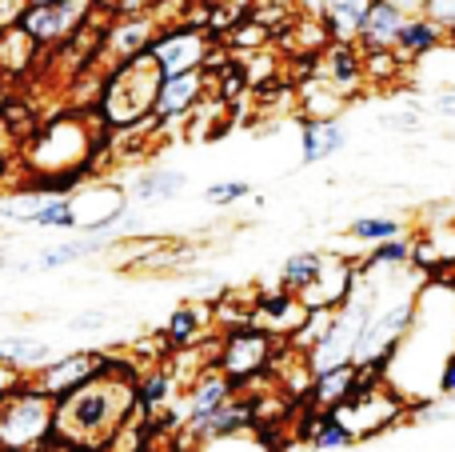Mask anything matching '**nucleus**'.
Wrapping results in <instances>:
<instances>
[{
	"label": "nucleus",
	"mask_w": 455,
	"mask_h": 452,
	"mask_svg": "<svg viewBox=\"0 0 455 452\" xmlns=\"http://www.w3.org/2000/svg\"><path fill=\"white\" fill-rule=\"evenodd\" d=\"M136 365L108 352L104 368L80 389L56 397L52 437L76 452H104L108 440L136 416Z\"/></svg>",
	"instance_id": "1"
},
{
	"label": "nucleus",
	"mask_w": 455,
	"mask_h": 452,
	"mask_svg": "<svg viewBox=\"0 0 455 452\" xmlns=\"http://www.w3.org/2000/svg\"><path fill=\"white\" fill-rule=\"evenodd\" d=\"M419 288H424V277H419L411 264L379 285L376 309H371L368 325H363L360 341H355V352H352L355 368H379V373H387L395 349L408 341L411 325H416Z\"/></svg>",
	"instance_id": "2"
},
{
	"label": "nucleus",
	"mask_w": 455,
	"mask_h": 452,
	"mask_svg": "<svg viewBox=\"0 0 455 452\" xmlns=\"http://www.w3.org/2000/svg\"><path fill=\"white\" fill-rule=\"evenodd\" d=\"M160 69L148 52L140 56H128V61L108 64L100 80V93H96V125L104 128V136H116L128 133V128L144 125L152 117V104H156L160 93Z\"/></svg>",
	"instance_id": "3"
},
{
	"label": "nucleus",
	"mask_w": 455,
	"mask_h": 452,
	"mask_svg": "<svg viewBox=\"0 0 455 452\" xmlns=\"http://www.w3.org/2000/svg\"><path fill=\"white\" fill-rule=\"evenodd\" d=\"M52 408L56 400L28 384V376L0 392V452H32L52 440Z\"/></svg>",
	"instance_id": "4"
},
{
	"label": "nucleus",
	"mask_w": 455,
	"mask_h": 452,
	"mask_svg": "<svg viewBox=\"0 0 455 452\" xmlns=\"http://www.w3.org/2000/svg\"><path fill=\"white\" fill-rule=\"evenodd\" d=\"M275 349H280V341H272L267 333H259V328H251V325L224 328L220 344H216L212 365L220 368L235 389H240V384H248V381H256V376L272 373Z\"/></svg>",
	"instance_id": "5"
},
{
	"label": "nucleus",
	"mask_w": 455,
	"mask_h": 452,
	"mask_svg": "<svg viewBox=\"0 0 455 452\" xmlns=\"http://www.w3.org/2000/svg\"><path fill=\"white\" fill-rule=\"evenodd\" d=\"M216 48V36L200 24H188V20H176V24H164V28L152 36L148 44V56L156 61L160 77H180V72H200L208 61V52Z\"/></svg>",
	"instance_id": "6"
},
{
	"label": "nucleus",
	"mask_w": 455,
	"mask_h": 452,
	"mask_svg": "<svg viewBox=\"0 0 455 452\" xmlns=\"http://www.w3.org/2000/svg\"><path fill=\"white\" fill-rule=\"evenodd\" d=\"M96 16V0H64V4H24L16 24L32 36V44L44 48H60L84 28Z\"/></svg>",
	"instance_id": "7"
},
{
	"label": "nucleus",
	"mask_w": 455,
	"mask_h": 452,
	"mask_svg": "<svg viewBox=\"0 0 455 452\" xmlns=\"http://www.w3.org/2000/svg\"><path fill=\"white\" fill-rule=\"evenodd\" d=\"M104 360H108V352L100 349H76V352H56L48 365L32 368L28 373V384H36L40 392H48V397H64V392L80 389L84 381H92L96 373L104 368Z\"/></svg>",
	"instance_id": "8"
},
{
	"label": "nucleus",
	"mask_w": 455,
	"mask_h": 452,
	"mask_svg": "<svg viewBox=\"0 0 455 452\" xmlns=\"http://www.w3.org/2000/svg\"><path fill=\"white\" fill-rule=\"evenodd\" d=\"M212 93V77L204 69L200 72H180V77H164L160 80V93H156V104H152V120L160 128L168 125H184L200 104L208 101Z\"/></svg>",
	"instance_id": "9"
},
{
	"label": "nucleus",
	"mask_w": 455,
	"mask_h": 452,
	"mask_svg": "<svg viewBox=\"0 0 455 452\" xmlns=\"http://www.w3.org/2000/svg\"><path fill=\"white\" fill-rule=\"evenodd\" d=\"M156 32H160V20L152 12L112 16V20L104 24V36H100V61L116 64V61H128V56L148 52Z\"/></svg>",
	"instance_id": "10"
},
{
	"label": "nucleus",
	"mask_w": 455,
	"mask_h": 452,
	"mask_svg": "<svg viewBox=\"0 0 455 452\" xmlns=\"http://www.w3.org/2000/svg\"><path fill=\"white\" fill-rule=\"evenodd\" d=\"M304 317H307V309L296 293H288V288H272V293H259L256 301H251L248 325L259 328V333H267L272 341H288V336L304 325Z\"/></svg>",
	"instance_id": "11"
},
{
	"label": "nucleus",
	"mask_w": 455,
	"mask_h": 452,
	"mask_svg": "<svg viewBox=\"0 0 455 452\" xmlns=\"http://www.w3.org/2000/svg\"><path fill=\"white\" fill-rule=\"evenodd\" d=\"M116 237H72V240H60V245H48L40 248V253H32L28 261H12V272L16 277H44V272H60L68 269V264L84 261V256H96L104 253V248L112 245Z\"/></svg>",
	"instance_id": "12"
},
{
	"label": "nucleus",
	"mask_w": 455,
	"mask_h": 452,
	"mask_svg": "<svg viewBox=\"0 0 455 452\" xmlns=\"http://www.w3.org/2000/svg\"><path fill=\"white\" fill-rule=\"evenodd\" d=\"M235 384L228 381V376L220 373L216 365H208V368H200L196 376L188 381V389H184V408H180V429H188V424H196V421H204L208 413H216L220 405H228V400L235 397ZM176 429V432H180Z\"/></svg>",
	"instance_id": "13"
},
{
	"label": "nucleus",
	"mask_w": 455,
	"mask_h": 452,
	"mask_svg": "<svg viewBox=\"0 0 455 452\" xmlns=\"http://www.w3.org/2000/svg\"><path fill=\"white\" fill-rule=\"evenodd\" d=\"M352 285H355V261L323 253V264H320V272H315V280L296 296L304 301V309H339V304L347 301V293H352Z\"/></svg>",
	"instance_id": "14"
},
{
	"label": "nucleus",
	"mask_w": 455,
	"mask_h": 452,
	"mask_svg": "<svg viewBox=\"0 0 455 452\" xmlns=\"http://www.w3.org/2000/svg\"><path fill=\"white\" fill-rule=\"evenodd\" d=\"M312 77H320L323 85H331L336 93H344L352 101L363 88V56L355 44H339V40H328L320 56L312 64Z\"/></svg>",
	"instance_id": "15"
},
{
	"label": "nucleus",
	"mask_w": 455,
	"mask_h": 452,
	"mask_svg": "<svg viewBox=\"0 0 455 452\" xmlns=\"http://www.w3.org/2000/svg\"><path fill=\"white\" fill-rule=\"evenodd\" d=\"M184 189H188V173L156 165V168H144V173L132 181V189H128V205L140 208V213H148V208L172 205Z\"/></svg>",
	"instance_id": "16"
},
{
	"label": "nucleus",
	"mask_w": 455,
	"mask_h": 452,
	"mask_svg": "<svg viewBox=\"0 0 455 452\" xmlns=\"http://www.w3.org/2000/svg\"><path fill=\"white\" fill-rule=\"evenodd\" d=\"M180 392V376L172 365H152L136 376V413L140 416H160Z\"/></svg>",
	"instance_id": "17"
},
{
	"label": "nucleus",
	"mask_w": 455,
	"mask_h": 452,
	"mask_svg": "<svg viewBox=\"0 0 455 452\" xmlns=\"http://www.w3.org/2000/svg\"><path fill=\"white\" fill-rule=\"evenodd\" d=\"M347 149V128L339 120H299V165H320Z\"/></svg>",
	"instance_id": "18"
},
{
	"label": "nucleus",
	"mask_w": 455,
	"mask_h": 452,
	"mask_svg": "<svg viewBox=\"0 0 455 452\" xmlns=\"http://www.w3.org/2000/svg\"><path fill=\"white\" fill-rule=\"evenodd\" d=\"M403 20H408V8H400L395 0H376L360 28L355 48H360V52H368V48H395V36H400Z\"/></svg>",
	"instance_id": "19"
},
{
	"label": "nucleus",
	"mask_w": 455,
	"mask_h": 452,
	"mask_svg": "<svg viewBox=\"0 0 455 452\" xmlns=\"http://www.w3.org/2000/svg\"><path fill=\"white\" fill-rule=\"evenodd\" d=\"M371 4H376V0H328V4L320 8L323 32H328L331 40H339V44H355Z\"/></svg>",
	"instance_id": "20"
},
{
	"label": "nucleus",
	"mask_w": 455,
	"mask_h": 452,
	"mask_svg": "<svg viewBox=\"0 0 455 452\" xmlns=\"http://www.w3.org/2000/svg\"><path fill=\"white\" fill-rule=\"evenodd\" d=\"M443 44H448V40H443V32L435 28L424 12H408L400 36H395V56H400L403 64H416V61L432 56L435 48H443Z\"/></svg>",
	"instance_id": "21"
},
{
	"label": "nucleus",
	"mask_w": 455,
	"mask_h": 452,
	"mask_svg": "<svg viewBox=\"0 0 455 452\" xmlns=\"http://www.w3.org/2000/svg\"><path fill=\"white\" fill-rule=\"evenodd\" d=\"M36 56H40V48L32 44V36L20 28V24H0V80H16V77H24V72L36 64Z\"/></svg>",
	"instance_id": "22"
},
{
	"label": "nucleus",
	"mask_w": 455,
	"mask_h": 452,
	"mask_svg": "<svg viewBox=\"0 0 455 452\" xmlns=\"http://www.w3.org/2000/svg\"><path fill=\"white\" fill-rule=\"evenodd\" d=\"M208 328H212V309H204V304H180V309L168 317V325H164L160 336H164L168 349L184 352V349H192V344L204 341Z\"/></svg>",
	"instance_id": "23"
},
{
	"label": "nucleus",
	"mask_w": 455,
	"mask_h": 452,
	"mask_svg": "<svg viewBox=\"0 0 455 452\" xmlns=\"http://www.w3.org/2000/svg\"><path fill=\"white\" fill-rule=\"evenodd\" d=\"M52 357H56V349L48 341H40V336H24V333L0 336V365L16 368V373H24V376H28L32 368L48 365Z\"/></svg>",
	"instance_id": "24"
},
{
	"label": "nucleus",
	"mask_w": 455,
	"mask_h": 452,
	"mask_svg": "<svg viewBox=\"0 0 455 452\" xmlns=\"http://www.w3.org/2000/svg\"><path fill=\"white\" fill-rule=\"evenodd\" d=\"M299 120H339V112L347 109V96L336 93L331 85H323L320 77H307L304 85H299Z\"/></svg>",
	"instance_id": "25"
},
{
	"label": "nucleus",
	"mask_w": 455,
	"mask_h": 452,
	"mask_svg": "<svg viewBox=\"0 0 455 452\" xmlns=\"http://www.w3.org/2000/svg\"><path fill=\"white\" fill-rule=\"evenodd\" d=\"M355 376H360V368H355V365H339V368H328V373H315L312 376V389H307V405H315L320 413L336 408L339 400L352 397Z\"/></svg>",
	"instance_id": "26"
},
{
	"label": "nucleus",
	"mask_w": 455,
	"mask_h": 452,
	"mask_svg": "<svg viewBox=\"0 0 455 452\" xmlns=\"http://www.w3.org/2000/svg\"><path fill=\"white\" fill-rule=\"evenodd\" d=\"M395 237H403V221H395V216H355L344 229V240H352L355 248L384 245V240H395Z\"/></svg>",
	"instance_id": "27"
},
{
	"label": "nucleus",
	"mask_w": 455,
	"mask_h": 452,
	"mask_svg": "<svg viewBox=\"0 0 455 452\" xmlns=\"http://www.w3.org/2000/svg\"><path fill=\"white\" fill-rule=\"evenodd\" d=\"M320 264H323L320 248H299V253H291L288 261L280 264V288H288V293H304V288L315 280Z\"/></svg>",
	"instance_id": "28"
},
{
	"label": "nucleus",
	"mask_w": 455,
	"mask_h": 452,
	"mask_svg": "<svg viewBox=\"0 0 455 452\" xmlns=\"http://www.w3.org/2000/svg\"><path fill=\"white\" fill-rule=\"evenodd\" d=\"M360 56H363V85H376V88H392L403 77V69H408L395 56V48H368Z\"/></svg>",
	"instance_id": "29"
},
{
	"label": "nucleus",
	"mask_w": 455,
	"mask_h": 452,
	"mask_svg": "<svg viewBox=\"0 0 455 452\" xmlns=\"http://www.w3.org/2000/svg\"><path fill=\"white\" fill-rule=\"evenodd\" d=\"M48 200V189H20L12 197H0V221H12V224H28L36 216V208Z\"/></svg>",
	"instance_id": "30"
},
{
	"label": "nucleus",
	"mask_w": 455,
	"mask_h": 452,
	"mask_svg": "<svg viewBox=\"0 0 455 452\" xmlns=\"http://www.w3.org/2000/svg\"><path fill=\"white\" fill-rule=\"evenodd\" d=\"M307 445H312V452H344V448H352L355 440L347 437V429L339 421H331L328 413H323V421H320V429L312 432V440H307Z\"/></svg>",
	"instance_id": "31"
},
{
	"label": "nucleus",
	"mask_w": 455,
	"mask_h": 452,
	"mask_svg": "<svg viewBox=\"0 0 455 452\" xmlns=\"http://www.w3.org/2000/svg\"><path fill=\"white\" fill-rule=\"evenodd\" d=\"M243 197H251V184L248 181H212L204 189V200L212 208H232V205H240Z\"/></svg>",
	"instance_id": "32"
},
{
	"label": "nucleus",
	"mask_w": 455,
	"mask_h": 452,
	"mask_svg": "<svg viewBox=\"0 0 455 452\" xmlns=\"http://www.w3.org/2000/svg\"><path fill=\"white\" fill-rule=\"evenodd\" d=\"M419 12H424L427 20L443 32V40H448V44H455V0H427Z\"/></svg>",
	"instance_id": "33"
},
{
	"label": "nucleus",
	"mask_w": 455,
	"mask_h": 452,
	"mask_svg": "<svg viewBox=\"0 0 455 452\" xmlns=\"http://www.w3.org/2000/svg\"><path fill=\"white\" fill-rule=\"evenodd\" d=\"M108 325H112V312L108 309H84V312H76V317L64 320V328H68V333H104Z\"/></svg>",
	"instance_id": "34"
},
{
	"label": "nucleus",
	"mask_w": 455,
	"mask_h": 452,
	"mask_svg": "<svg viewBox=\"0 0 455 452\" xmlns=\"http://www.w3.org/2000/svg\"><path fill=\"white\" fill-rule=\"evenodd\" d=\"M419 109L435 112V117H443V120H455V88H435L427 101H419Z\"/></svg>",
	"instance_id": "35"
},
{
	"label": "nucleus",
	"mask_w": 455,
	"mask_h": 452,
	"mask_svg": "<svg viewBox=\"0 0 455 452\" xmlns=\"http://www.w3.org/2000/svg\"><path fill=\"white\" fill-rule=\"evenodd\" d=\"M435 397H443V400L455 397V349L443 357L440 373H435Z\"/></svg>",
	"instance_id": "36"
},
{
	"label": "nucleus",
	"mask_w": 455,
	"mask_h": 452,
	"mask_svg": "<svg viewBox=\"0 0 455 452\" xmlns=\"http://www.w3.org/2000/svg\"><path fill=\"white\" fill-rule=\"evenodd\" d=\"M96 8H104V12H112V16H128V12H148V8H156V0H96Z\"/></svg>",
	"instance_id": "37"
},
{
	"label": "nucleus",
	"mask_w": 455,
	"mask_h": 452,
	"mask_svg": "<svg viewBox=\"0 0 455 452\" xmlns=\"http://www.w3.org/2000/svg\"><path fill=\"white\" fill-rule=\"evenodd\" d=\"M32 452H76V448H72V445H64L60 437H52V440H44V445H40V448H32Z\"/></svg>",
	"instance_id": "38"
},
{
	"label": "nucleus",
	"mask_w": 455,
	"mask_h": 452,
	"mask_svg": "<svg viewBox=\"0 0 455 452\" xmlns=\"http://www.w3.org/2000/svg\"><path fill=\"white\" fill-rule=\"evenodd\" d=\"M328 4V0H299V12H307V16H320V8Z\"/></svg>",
	"instance_id": "39"
},
{
	"label": "nucleus",
	"mask_w": 455,
	"mask_h": 452,
	"mask_svg": "<svg viewBox=\"0 0 455 452\" xmlns=\"http://www.w3.org/2000/svg\"><path fill=\"white\" fill-rule=\"evenodd\" d=\"M395 4H400V8H408V12H419V8H424L427 0H395Z\"/></svg>",
	"instance_id": "40"
},
{
	"label": "nucleus",
	"mask_w": 455,
	"mask_h": 452,
	"mask_svg": "<svg viewBox=\"0 0 455 452\" xmlns=\"http://www.w3.org/2000/svg\"><path fill=\"white\" fill-rule=\"evenodd\" d=\"M0 272H12V256H8L4 248H0Z\"/></svg>",
	"instance_id": "41"
},
{
	"label": "nucleus",
	"mask_w": 455,
	"mask_h": 452,
	"mask_svg": "<svg viewBox=\"0 0 455 452\" xmlns=\"http://www.w3.org/2000/svg\"><path fill=\"white\" fill-rule=\"evenodd\" d=\"M8 101V85H4V80H0V104H4Z\"/></svg>",
	"instance_id": "42"
},
{
	"label": "nucleus",
	"mask_w": 455,
	"mask_h": 452,
	"mask_svg": "<svg viewBox=\"0 0 455 452\" xmlns=\"http://www.w3.org/2000/svg\"><path fill=\"white\" fill-rule=\"evenodd\" d=\"M451 413H455V397H451Z\"/></svg>",
	"instance_id": "43"
}]
</instances>
